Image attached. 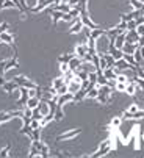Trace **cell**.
<instances>
[{
  "mask_svg": "<svg viewBox=\"0 0 144 158\" xmlns=\"http://www.w3.org/2000/svg\"><path fill=\"white\" fill-rule=\"evenodd\" d=\"M17 86H22V88H27V89H30V88H39L35 81H32V80H28L27 77H23V75H16V77H13L11 78Z\"/></svg>",
  "mask_w": 144,
  "mask_h": 158,
  "instance_id": "6da1fadb",
  "label": "cell"
},
{
  "mask_svg": "<svg viewBox=\"0 0 144 158\" xmlns=\"http://www.w3.org/2000/svg\"><path fill=\"white\" fill-rule=\"evenodd\" d=\"M110 150H111V139H105V141H104V143L99 146L97 152H94L91 156H92V158H99V156H104V155H107Z\"/></svg>",
  "mask_w": 144,
  "mask_h": 158,
  "instance_id": "7a4b0ae2",
  "label": "cell"
},
{
  "mask_svg": "<svg viewBox=\"0 0 144 158\" xmlns=\"http://www.w3.org/2000/svg\"><path fill=\"white\" fill-rule=\"evenodd\" d=\"M32 146H35L38 150H39V156H42V158H47L50 153H49V147H47L41 139H38V141H33L32 143Z\"/></svg>",
  "mask_w": 144,
  "mask_h": 158,
  "instance_id": "3957f363",
  "label": "cell"
},
{
  "mask_svg": "<svg viewBox=\"0 0 144 158\" xmlns=\"http://www.w3.org/2000/svg\"><path fill=\"white\" fill-rule=\"evenodd\" d=\"M82 130L80 128H74V130H70V131H66V133H63V135H60V136L57 138L58 141H66V139H72V138H75L77 135L80 133Z\"/></svg>",
  "mask_w": 144,
  "mask_h": 158,
  "instance_id": "277c9868",
  "label": "cell"
},
{
  "mask_svg": "<svg viewBox=\"0 0 144 158\" xmlns=\"http://www.w3.org/2000/svg\"><path fill=\"white\" fill-rule=\"evenodd\" d=\"M80 78H77V77H74V78H72L69 83H67V91L69 93H72V94H74V93H77L78 91V89H80Z\"/></svg>",
  "mask_w": 144,
  "mask_h": 158,
  "instance_id": "5b68a950",
  "label": "cell"
},
{
  "mask_svg": "<svg viewBox=\"0 0 144 158\" xmlns=\"http://www.w3.org/2000/svg\"><path fill=\"white\" fill-rule=\"evenodd\" d=\"M139 35L136 33V30H125V42H132V44H138Z\"/></svg>",
  "mask_w": 144,
  "mask_h": 158,
  "instance_id": "8992f818",
  "label": "cell"
},
{
  "mask_svg": "<svg viewBox=\"0 0 144 158\" xmlns=\"http://www.w3.org/2000/svg\"><path fill=\"white\" fill-rule=\"evenodd\" d=\"M72 97H74V94L67 91L66 94L58 96V99H57V105H58V106H63V105H66L67 102H72Z\"/></svg>",
  "mask_w": 144,
  "mask_h": 158,
  "instance_id": "52a82bcc",
  "label": "cell"
},
{
  "mask_svg": "<svg viewBox=\"0 0 144 158\" xmlns=\"http://www.w3.org/2000/svg\"><path fill=\"white\" fill-rule=\"evenodd\" d=\"M17 69L19 67V63H17V58L16 56H13V58H10V60H6V63H5V72H8V71H11V69ZM3 72V74H5Z\"/></svg>",
  "mask_w": 144,
  "mask_h": 158,
  "instance_id": "ba28073f",
  "label": "cell"
},
{
  "mask_svg": "<svg viewBox=\"0 0 144 158\" xmlns=\"http://www.w3.org/2000/svg\"><path fill=\"white\" fill-rule=\"evenodd\" d=\"M69 69L72 71V72H74V71H77V69H80V64H82V58H78V56H74V58H72L69 63Z\"/></svg>",
  "mask_w": 144,
  "mask_h": 158,
  "instance_id": "9c48e42d",
  "label": "cell"
},
{
  "mask_svg": "<svg viewBox=\"0 0 144 158\" xmlns=\"http://www.w3.org/2000/svg\"><path fill=\"white\" fill-rule=\"evenodd\" d=\"M119 33H122V30L119 28V27H113V28H110V30H105V36H107L108 39H116V36H117Z\"/></svg>",
  "mask_w": 144,
  "mask_h": 158,
  "instance_id": "30bf717a",
  "label": "cell"
},
{
  "mask_svg": "<svg viewBox=\"0 0 144 158\" xmlns=\"http://www.w3.org/2000/svg\"><path fill=\"white\" fill-rule=\"evenodd\" d=\"M2 86H3V89H5V91H6V93H10V94H11V93H14L16 89L19 88V86H17V85H16L13 80H6V81L2 85Z\"/></svg>",
  "mask_w": 144,
  "mask_h": 158,
  "instance_id": "8fae6325",
  "label": "cell"
},
{
  "mask_svg": "<svg viewBox=\"0 0 144 158\" xmlns=\"http://www.w3.org/2000/svg\"><path fill=\"white\" fill-rule=\"evenodd\" d=\"M116 74H117V71L114 67H107V69H104V77L107 80H116Z\"/></svg>",
  "mask_w": 144,
  "mask_h": 158,
  "instance_id": "7c38bea8",
  "label": "cell"
},
{
  "mask_svg": "<svg viewBox=\"0 0 144 158\" xmlns=\"http://www.w3.org/2000/svg\"><path fill=\"white\" fill-rule=\"evenodd\" d=\"M0 42H3V44H10V46H13V42H14V38L13 35L3 31V33H0Z\"/></svg>",
  "mask_w": 144,
  "mask_h": 158,
  "instance_id": "4fadbf2b",
  "label": "cell"
},
{
  "mask_svg": "<svg viewBox=\"0 0 144 158\" xmlns=\"http://www.w3.org/2000/svg\"><path fill=\"white\" fill-rule=\"evenodd\" d=\"M19 93H20L19 103L25 106V103H27V100H28V93H27V88H22V86H19Z\"/></svg>",
  "mask_w": 144,
  "mask_h": 158,
  "instance_id": "5bb4252c",
  "label": "cell"
},
{
  "mask_svg": "<svg viewBox=\"0 0 144 158\" xmlns=\"http://www.w3.org/2000/svg\"><path fill=\"white\" fill-rule=\"evenodd\" d=\"M138 47V44H132V42H124V46H122V52L124 53H130V55H133V52H135V49Z\"/></svg>",
  "mask_w": 144,
  "mask_h": 158,
  "instance_id": "9a60e30c",
  "label": "cell"
},
{
  "mask_svg": "<svg viewBox=\"0 0 144 158\" xmlns=\"http://www.w3.org/2000/svg\"><path fill=\"white\" fill-rule=\"evenodd\" d=\"M86 36H88V38L97 39V38H100V36H105V30H104V28H94V30H91Z\"/></svg>",
  "mask_w": 144,
  "mask_h": 158,
  "instance_id": "2e32d148",
  "label": "cell"
},
{
  "mask_svg": "<svg viewBox=\"0 0 144 158\" xmlns=\"http://www.w3.org/2000/svg\"><path fill=\"white\" fill-rule=\"evenodd\" d=\"M85 97H86V89L80 88L77 93H74V97H72V102H80V100H83Z\"/></svg>",
  "mask_w": 144,
  "mask_h": 158,
  "instance_id": "e0dca14e",
  "label": "cell"
},
{
  "mask_svg": "<svg viewBox=\"0 0 144 158\" xmlns=\"http://www.w3.org/2000/svg\"><path fill=\"white\" fill-rule=\"evenodd\" d=\"M88 53V46L86 44H82V46H78L77 49H75V55L78 56V58H82L83 60V56Z\"/></svg>",
  "mask_w": 144,
  "mask_h": 158,
  "instance_id": "ac0fdd59",
  "label": "cell"
},
{
  "mask_svg": "<svg viewBox=\"0 0 144 158\" xmlns=\"http://www.w3.org/2000/svg\"><path fill=\"white\" fill-rule=\"evenodd\" d=\"M102 56L105 58V61H107V67H114V63H116V60L113 58V55L111 53H108V52H104L102 53Z\"/></svg>",
  "mask_w": 144,
  "mask_h": 158,
  "instance_id": "d6986e66",
  "label": "cell"
},
{
  "mask_svg": "<svg viewBox=\"0 0 144 158\" xmlns=\"http://www.w3.org/2000/svg\"><path fill=\"white\" fill-rule=\"evenodd\" d=\"M28 138H30L32 141H38V139H41V127L33 128V130H32V133L28 135Z\"/></svg>",
  "mask_w": 144,
  "mask_h": 158,
  "instance_id": "ffe728a7",
  "label": "cell"
},
{
  "mask_svg": "<svg viewBox=\"0 0 144 158\" xmlns=\"http://www.w3.org/2000/svg\"><path fill=\"white\" fill-rule=\"evenodd\" d=\"M135 91H136V85H135L133 80H130V81L127 83V86H125V93H127L129 96H135Z\"/></svg>",
  "mask_w": 144,
  "mask_h": 158,
  "instance_id": "44dd1931",
  "label": "cell"
},
{
  "mask_svg": "<svg viewBox=\"0 0 144 158\" xmlns=\"http://www.w3.org/2000/svg\"><path fill=\"white\" fill-rule=\"evenodd\" d=\"M64 118V111H63V106H58L57 105V110H55V114H53V121H61Z\"/></svg>",
  "mask_w": 144,
  "mask_h": 158,
  "instance_id": "7402d4cb",
  "label": "cell"
},
{
  "mask_svg": "<svg viewBox=\"0 0 144 158\" xmlns=\"http://www.w3.org/2000/svg\"><path fill=\"white\" fill-rule=\"evenodd\" d=\"M82 28H83L82 20H77L75 24H72V25H70V28H69V33H78Z\"/></svg>",
  "mask_w": 144,
  "mask_h": 158,
  "instance_id": "603a6c76",
  "label": "cell"
},
{
  "mask_svg": "<svg viewBox=\"0 0 144 158\" xmlns=\"http://www.w3.org/2000/svg\"><path fill=\"white\" fill-rule=\"evenodd\" d=\"M122 58H124L130 66H133V67H139V66H138V63L135 61V56H133V55H130V53H124V56H122Z\"/></svg>",
  "mask_w": 144,
  "mask_h": 158,
  "instance_id": "cb8c5ba5",
  "label": "cell"
},
{
  "mask_svg": "<svg viewBox=\"0 0 144 158\" xmlns=\"http://www.w3.org/2000/svg\"><path fill=\"white\" fill-rule=\"evenodd\" d=\"M38 103H39V99H38V97H28V100H27L25 106L33 110V108H36V106H38Z\"/></svg>",
  "mask_w": 144,
  "mask_h": 158,
  "instance_id": "d4e9b609",
  "label": "cell"
},
{
  "mask_svg": "<svg viewBox=\"0 0 144 158\" xmlns=\"http://www.w3.org/2000/svg\"><path fill=\"white\" fill-rule=\"evenodd\" d=\"M74 56H77L75 53H66V55H61L60 58H58V63H69Z\"/></svg>",
  "mask_w": 144,
  "mask_h": 158,
  "instance_id": "484cf974",
  "label": "cell"
},
{
  "mask_svg": "<svg viewBox=\"0 0 144 158\" xmlns=\"http://www.w3.org/2000/svg\"><path fill=\"white\" fill-rule=\"evenodd\" d=\"M133 81H135V85H136V88H139L141 91H144V78H141V77H135V78H132Z\"/></svg>",
  "mask_w": 144,
  "mask_h": 158,
  "instance_id": "4316f807",
  "label": "cell"
},
{
  "mask_svg": "<svg viewBox=\"0 0 144 158\" xmlns=\"http://www.w3.org/2000/svg\"><path fill=\"white\" fill-rule=\"evenodd\" d=\"M61 85H64V77H57V78H53V81H52V86H53L55 89H58Z\"/></svg>",
  "mask_w": 144,
  "mask_h": 158,
  "instance_id": "83f0119b",
  "label": "cell"
},
{
  "mask_svg": "<svg viewBox=\"0 0 144 158\" xmlns=\"http://www.w3.org/2000/svg\"><path fill=\"white\" fill-rule=\"evenodd\" d=\"M130 3L135 10H144V3L141 2V0H130Z\"/></svg>",
  "mask_w": 144,
  "mask_h": 158,
  "instance_id": "f1b7e54d",
  "label": "cell"
},
{
  "mask_svg": "<svg viewBox=\"0 0 144 158\" xmlns=\"http://www.w3.org/2000/svg\"><path fill=\"white\" fill-rule=\"evenodd\" d=\"M125 86H127V83H119V81H116L114 89H116V91H119V93H125Z\"/></svg>",
  "mask_w": 144,
  "mask_h": 158,
  "instance_id": "f546056e",
  "label": "cell"
},
{
  "mask_svg": "<svg viewBox=\"0 0 144 158\" xmlns=\"http://www.w3.org/2000/svg\"><path fill=\"white\" fill-rule=\"evenodd\" d=\"M10 150H11V146L8 144L5 149H2V150H0V156H2V158H5V156H10Z\"/></svg>",
  "mask_w": 144,
  "mask_h": 158,
  "instance_id": "4dcf8cb0",
  "label": "cell"
},
{
  "mask_svg": "<svg viewBox=\"0 0 144 158\" xmlns=\"http://www.w3.org/2000/svg\"><path fill=\"white\" fill-rule=\"evenodd\" d=\"M60 71H61V74L64 75L66 72H69L70 69H69V64L67 63H60Z\"/></svg>",
  "mask_w": 144,
  "mask_h": 158,
  "instance_id": "1f68e13d",
  "label": "cell"
},
{
  "mask_svg": "<svg viewBox=\"0 0 144 158\" xmlns=\"http://www.w3.org/2000/svg\"><path fill=\"white\" fill-rule=\"evenodd\" d=\"M66 93H67V85H66V83H64V85H61V86L57 89V94H58V96H61V94H66Z\"/></svg>",
  "mask_w": 144,
  "mask_h": 158,
  "instance_id": "d6a6232c",
  "label": "cell"
},
{
  "mask_svg": "<svg viewBox=\"0 0 144 158\" xmlns=\"http://www.w3.org/2000/svg\"><path fill=\"white\" fill-rule=\"evenodd\" d=\"M16 5H14V2L13 0H5L3 2V6H2V10H6V8H14Z\"/></svg>",
  "mask_w": 144,
  "mask_h": 158,
  "instance_id": "836d02e7",
  "label": "cell"
},
{
  "mask_svg": "<svg viewBox=\"0 0 144 158\" xmlns=\"http://www.w3.org/2000/svg\"><path fill=\"white\" fill-rule=\"evenodd\" d=\"M138 25H136V22H135V19L133 20H129L127 22V30H135Z\"/></svg>",
  "mask_w": 144,
  "mask_h": 158,
  "instance_id": "e575fe53",
  "label": "cell"
},
{
  "mask_svg": "<svg viewBox=\"0 0 144 158\" xmlns=\"http://www.w3.org/2000/svg\"><path fill=\"white\" fill-rule=\"evenodd\" d=\"M135 30H136V33H138L139 36H144V24H141V25H138V27H136Z\"/></svg>",
  "mask_w": 144,
  "mask_h": 158,
  "instance_id": "d590c367",
  "label": "cell"
},
{
  "mask_svg": "<svg viewBox=\"0 0 144 158\" xmlns=\"http://www.w3.org/2000/svg\"><path fill=\"white\" fill-rule=\"evenodd\" d=\"M30 127H32V130H33V128H38V127H39V121H38V119H32V121H30Z\"/></svg>",
  "mask_w": 144,
  "mask_h": 158,
  "instance_id": "8d00e7d4",
  "label": "cell"
},
{
  "mask_svg": "<svg viewBox=\"0 0 144 158\" xmlns=\"http://www.w3.org/2000/svg\"><path fill=\"white\" fill-rule=\"evenodd\" d=\"M116 27H119V28H121L122 31H125V30H127V22H124V20H121V22H119V24H117Z\"/></svg>",
  "mask_w": 144,
  "mask_h": 158,
  "instance_id": "74e56055",
  "label": "cell"
},
{
  "mask_svg": "<svg viewBox=\"0 0 144 158\" xmlns=\"http://www.w3.org/2000/svg\"><path fill=\"white\" fill-rule=\"evenodd\" d=\"M121 122H122V119H119V118H114V119L111 121V125H113V127H119V125H121Z\"/></svg>",
  "mask_w": 144,
  "mask_h": 158,
  "instance_id": "f35d334b",
  "label": "cell"
},
{
  "mask_svg": "<svg viewBox=\"0 0 144 158\" xmlns=\"http://www.w3.org/2000/svg\"><path fill=\"white\" fill-rule=\"evenodd\" d=\"M135 22H136V25H141V24H144V17L139 14L138 17H135Z\"/></svg>",
  "mask_w": 144,
  "mask_h": 158,
  "instance_id": "ab89813d",
  "label": "cell"
},
{
  "mask_svg": "<svg viewBox=\"0 0 144 158\" xmlns=\"http://www.w3.org/2000/svg\"><path fill=\"white\" fill-rule=\"evenodd\" d=\"M5 63H6V60L0 61V74H2V75H3V72H5Z\"/></svg>",
  "mask_w": 144,
  "mask_h": 158,
  "instance_id": "60d3db41",
  "label": "cell"
},
{
  "mask_svg": "<svg viewBox=\"0 0 144 158\" xmlns=\"http://www.w3.org/2000/svg\"><path fill=\"white\" fill-rule=\"evenodd\" d=\"M8 24H6V22H5V24H2V25H0V33H3V31H6L8 30Z\"/></svg>",
  "mask_w": 144,
  "mask_h": 158,
  "instance_id": "b9f144b4",
  "label": "cell"
},
{
  "mask_svg": "<svg viewBox=\"0 0 144 158\" xmlns=\"http://www.w3.org/2000/svg\"><path fill=\"white\" fill-rule=\"evenodd\" d=\"M138 110H139V108H138V105H132L127 111H129V113H135V111H138Z\"/></svg>",
  "mask_w": 144,
  "mask_h": 158,
  "instance_id": "7bdbcfd3",
  "label": "cell"
},
{
  "mask_svg": "<svg viewBox=\"0 0 144 158\" xmlns=\"http://www.w3.org/2000/svg\"><path fill=\"white\" fill-rule=\"evenodd\" d=\"M138 46H139V47L144 46V36H139V39H138Z\"/></svg>",
  "mask_w": 144,
  "mask_h": 158,
  "instance_id": "ee69618b",
  "label": "cell"
},
{
  "mask_svg": "<svg viewBox=\"0 0 144 158\" xmlns=\"http://www.w3.org/2000/svg\"><path fill=\"white\" fill-rule=\"evenodd\" d=\"M139 50H141V56L144 58V46H141V47H139Z\"/></svg>",
  "mask_w": 144,
  "mask_h": 158,
  "instance_id": "f6af8a7d",
  "label": "cell"
},
{
  "mask_svg": "<svg viewBox=\"0 0 144 158\" xmlns=\"http://www.w3.org/2000/svg\"><path fill=\"white\" fill-rule=\"evenodd\" d=\"M3 2L5 0H0V10H2V6H3Z\"/></svg>",
  "mask_w": 144,
  "mask_h": 158,
  "instance_id": "bcb514c9",
  "label": "cell"
}]
</instances>
